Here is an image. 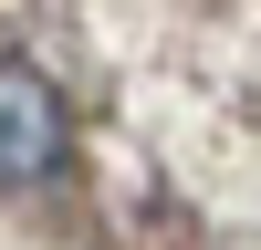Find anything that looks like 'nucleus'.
<instances>
[{"instance_id": "nucleus-1", "label": "nucleus", "mask_w": 261, "mask_h": 250, "mask_svg": "<svg viewBox=\"0 0 261 250\" xmlns=\"http://www.w3.org/2000/svg\"><path fill=\"white\" fill-rule=\"evenodd\" d=\"M63 157V104L32 63H0V188H32Z\"/></svg>"}]
</instances>
